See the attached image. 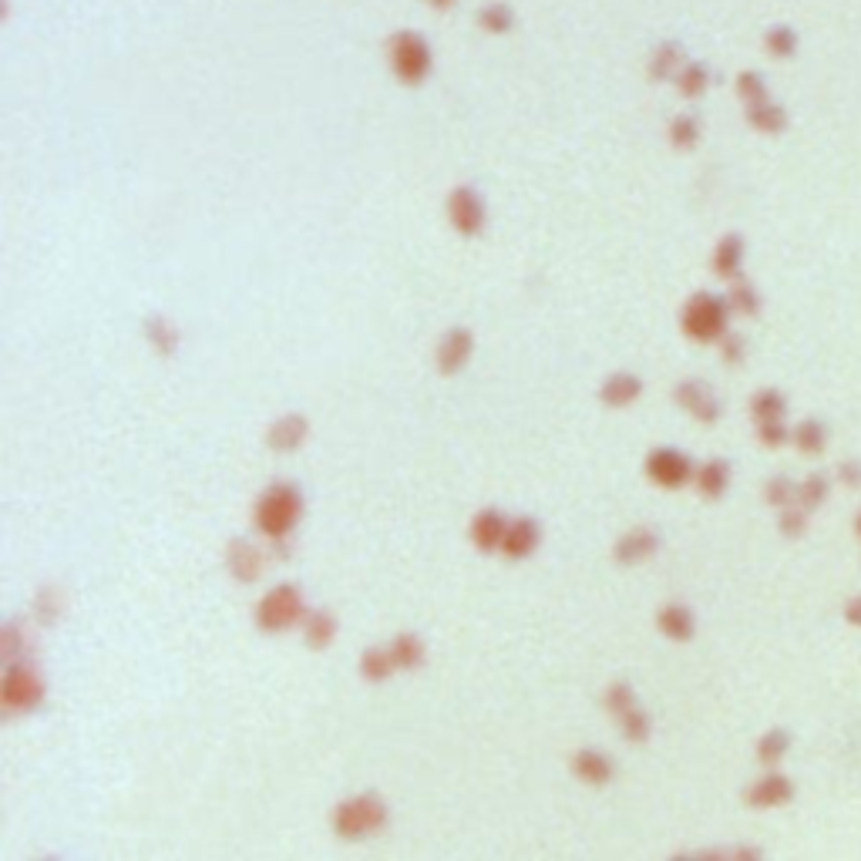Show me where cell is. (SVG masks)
I'll list each match as a JSON object with an SVG mask.
<instances>
[{"label": "cell", "instance_id": "cell-11", "mask_svg": "<svg viewBox=\"0 0 861 861\" xmlns=\"http://www.w3.org/2000/svg\"><path fill=\"white\" fill-rule=\"evenodd\" d=\"M310 438V421L303 414H280L270 428H266V448L276 451V455H290V451H300Z\"/></svg>", "mask_w": 861, "mask_h": 861}, {"label": "cell", "instance_id": "cell-18", "mask_svg": "<svg viewBox=\"0 0 861 861\" xmlns=\"http://www.w3.org/2000/svg\"><path fill=\"white\" fill-rule=\"evenodd\" d=\"M640 394H643V381L636 374H629V370H616V374H609L603 387H599V401L606 407H633L640 401Z\"/></svg>", "mask_w": 861, "mask_h": 861}, {"label": "cell", "instance_id": "cell-21", "mask_svg": "<svg viewBox=\"0 0 861 861\" xmlns=\"http://www.w3.org/2000/svg\"><path fill=\"white\" fill-rule=\"evenodd\" d=\"M357 670H360V680H367V683H387V680H391L394 673H397V666H394L391 650H387V646H367V650L360 653Z\"/></svg>", "mask_w": 861, "mask_h": 861}, {"label": "cell", "instance_id": "cell-26", "mask_svg": "<svg viewBox=\"0 0 861 861\" xmlns=\"http://www.w3.org/2000/svg\"><path fill=\"white\" fill-rule=\"evenodd\" d=\"M475 21H478L481 31H488V34H505V31H512V27H515V11H512L508 4H502V0H495V4L481 7V11L475 14Z\"/></svg>", "mask_w": 861, "mask_h": 861}, {"label": "cell", "instance_id": "cell-32", "mask_svg": "<svg viewBox=\"0 0 861 861\" xmlns=\"http://www.w3.org/2000/svg\"><path fill=\"white\" fill-rule=\"evenodd\" d=\"M727 478H730V471H727L724 461H707V465L697 471V488L703 495L717 498L727 488Z\"/></svg>", "mask_w": 861, "mask_h": 861}, {"label": "cell", "instance_id": "cell-9", "mask_svg": "<svg viewBox=\"0 0 861 861\" xmlns=\"http://www.w3.org/2000/svg\"><path fill=\"white\" fill-rule=\"evenodd\" d=\"M693 475L690 458L677 448H653L646 455V478L660 488H680Z\"/></svg>", "mask_w": 861, "mask_h": 861}, {"label": "cell", "instance_id": "cell-23", "mask_svg": "<svg viewBox=\"0 0 861 861\" xmlns=\"http://www.w3.org/2000/svg\"><path fill=\"white\" fill-rule=\"evenodd\" d=\"M683 64H687V54H683V48L680 44H673V41H666V44H660V48L653 51V58H650V78L653 81H670V78H677V74L683 71Z\"/></svg>", "mask_w": 861, "mask_h": 861}, {"label": "cell", "instance_id": "cell-14", "mask_svg": "<svg viewBox=\"0 0 861 861\" xmlns=\"http://www.w3.org/2000/svg\"><path fill=\"white\" fill-rule=\"evenodd\" d=\"M542 545V525L535 518L522 515V518H508V532L502 542V555L512 562H522Z\"/></svg>", "mask_w": 861, "mask_h": 861}, {"label": "cell", "instance_id": "cell-22", "mask_svg": "<svg viewBox=\"0 0 861 861\" xmlns=\"http://www.w3.org/2000/svg\"><path fill=\"white\" fill-rule=\"evenodd\" d=\"M656 626H660V633L666 636V640L683 643L693 636V613L680 603H666L660 613H656Z\"/></svg>", "mask_w": 861, "mask_h": 861}, {"label": "cell", "instance_id": "cell-37", "mask_svg": "<svg viewBox=\"0 0 861 861\" xmlns=\"http://www.w3.org/2000/svg\"><path fill=\"white\" fill-rule=\"evenodd\" d=\"M424 4L438 7V11H448V7H451V0H424Z\"/></svg>", "mask_w": 861, "mask_h": 861}, {"label": "cell", "instance_id": "cell-34", "mask_svg": "<svg viewBox=\"0 0 861 861\" xmlns=\"http://www.w3.org/2000/svg\"><path fill=\"white\" fill-rule=\"evenodd\" d=\"M764 48L774 54V58H791L794 48H798V37H794V31L788 24H777L767 31L764 37Z\"/></svg>", "mask_w": 861, "mask_h": 861}, {"label": "cell", "instance_id": "cell-17", "mask_svg": "<svg viewBox=\"0 0 861 861\" xmlns=\"http://www.w3.org/2000/svg\"><path fill=\"white\" fill-rule=\"evenodd\" d=\"M673 401H677L683 411H690L697 421H714L720 414L714 394H710L700 381H680L677 387H673Z\"/></svg>", "mask_w": 861, "mask_h": 861}, {"label": "cell", "instance_id": "cell-4", "mask_svg": "<svg viewBox=\"0 0 861 861\" xmlns=\"http://www.w3.org/2000/svg\"><path fill=\"white\" fill-rule=\"evenodd\" d=\"M44 677L34 663H4V677H0V707L7 717L17 714H34L44 700Z\"/></svg>", "mask_w": 861, "mask_h": 861}, {"label": "cell", "instance_id": "cell-15", "mask_svg": "<svg viewBox=\"0 0 861 861\" xmlns=\"http://www.w3.org/2000/svg\"><path fill=\"white\" fill-rule=\"evenodd\" d=\"M505 532H508V518L498 512V508H481V512L471 518L468 525V539L475 545L478 552H502V542H505Z\"/></svg>", "mask_w": 861, "mask_h": 861}, {"label": "cell", "instance_id": "cell-6", "mask_svg": "<svg viewBox=\"0 0 861 861\" xmlns=\"http://www.w3.org/2000/svg\"><path fill=\"white\" fill-rule=\"evenodd\" d=\"M680 327L690 340H717L727 330V303L714 293H693L680 313Z\"/></svg>", "mask_w": 861, "mask_h": 861}, {"label": "cell", "instance_id": "cell-2", "mask_svg": "<svg viewBox=\"0 0 861 861\" xmlns=\"http://www.w3.org/2000/svg\"><path fill=\"white\" fill-rule=\"evenodd\" d=\"M387 818H391V808H387V801L381 794L360 791L354 798H344L333 804L330 828L340 841H364L370 835H377V831L387 825Z\"/></svg>", "mask_w": 861, "mask_h": 861}, {"label": "cell", "instance_id": "cell-12", "mask_svg": "<svg viewBox=\"0 0 861 861\" xmlns=\"http://www.w3.org/2000/svg\"><path fill=\"white\" fill-rule=\"evenodd\" d=\"M569 771L576 774L582 784H589V788H606L616 777V761L606 751H599V747H582V751L572 754Z\"/></svg>", "mask_w": 861, "mask_h": 861}, {"label": "cell", "instance_id": "cell-1", "mask_svg": "<svg viewBox=\"0 0 861 861\" xmlns=\"http://www.w3.org/2000/svg\"><path fill=\"white\" fill-rule=\"evenodd\" d=\"M303 518V495L293 481H273L253 505V525L263 539L283 542Z\"/></svg>", "mask_w": 861, "mask_h": 861}, {"label": "cell", "instance_id": "cell-29", "mask_svg": "<svg viewBox=\"0 0 861 861\" xmlns=\"http://www.w3.org/2000/svg\"><path fill=\"white\" fill-rule=\"evenodd\" d=\"M616 724H619V734H623L629 744H643V740H650V714L640 710V703H636L633 710H626V714H619Z\"/></svg>", "mask_w": 861, "mask_h": 861}, {"label": "cell", "instance_id": "cell-16", "mask_svg": "<svg viewBox=\"0 0 861 861\" xmlns=\"http://www.w3.org/2000/svg\"><path fill=\"white\" fill-rule=\"evenodd\" d=\"M300 633H303L307 650H313V653L327 650L340 633L337 613H333V609H307V616H303V623H300Z\"/></svg>", "mask_w": 861, "mask_h": 861}, {"label": "cell", "instance_id": "cell-33", "mask_svg": "<svg viewBox=\"0 0 861 861\" xmlns=\"http://www.w3.org/2000/svg\"><path fill=\"white\" fill-rule=\"evenodd\" d=\"M700 138V122L693 115H677L670 122V145L673 148H693Z\"/></svg>", "mask_w": 861, "mask_h": 861}, {"label": "cell", "instance_id": "cell-25", "mask_svg": "<svg viewBox=\"0 0 861 861\" xmlns=\"http://www.w3.org/2000/svg\"><path fill=\"white\" fill-rule=\"evenodd\" d=\"M27 643H31V636H27L24 623L21 619H11V623L4 626V633H0V656H4V663L27 660Z\"/></svg>", "mask_w": 861, "mask_h": 861}, {"label": "cell", "instance_id": "cell-10", "mask_svg": "<svg viewBox=\"0 0 861 861\" xmlns=\"http://www.w3.org/2000/svg\"><path fill=\"white\" fill-rule=\"evenodd\" d=\"M471 354H475V337H471L468 327H451L444 337L438 340V350H434V364H438L441 377H455L458 370L468 367Z\"/></svg>", "mask_w": 861, "mask_h": 861}, {"label": "cell", "instance_id": "cell-35", "mask_svg": "<svg viewBox=\"0 0 861 861\" xmlns=\"http://www.w3.org/2000/svg\"><path fill=\"white\" fill-rule=\"evenodd\" d=\"M730 307H737L740 313H754L757 310V293L751 290V286L737 283L734 290H730Z\"/></svg>", "mask_w": 861, "mask_h": 861}, {"label": "cell", "instance_id": "cell-28", "mask_svg": "<svg viewBox=\"0 0 861 861\" xmlns=\"http://www.w3.org/2000/svg\"><path fill=\"white\" fill-rule=\"evenodd\" d=\"M636 703H640V700H636V690H633V683H629V680L606 683V690H603V707H606L613 717L626 714V710H633Z\"/></svg>", "mask_w": 861, "mask_h": 861}, {"label": "cell", "instance_id": "cell-27", "mask_svg": "<svg viewBox=\"0 0 861 861\" xmlns=\"http://www.w3.org/2000/svg\"><path fill=\"white\" fill-rule=\"evenodd\" d=\"M61 613H64V592L58 586L37 589V596H34V619L37 623L51 626V623H58Z\"/></svg>", "mask_w": 861, "mask_h": 861}, {"label": "cell", "instance_id": "cell-30", "mask_svg": "<svg viewBox=\"0 0 861 861\" xmlns=\"http://www.w3.org/2000/svg\"><path fill=\"white\" fill-rule=\"evenodd\" d=\"M673 81H677V88H680L683 98H700L703 91H707L710 74H707V68H703V64L690 61V64H683V71H680Z\"/></svg>", "mask_w": 861, "mask_h": 861}, {"label": "cell", "instance_id": "cell-20", "mask_svg": "<svg viewBox=\"0 0 861 861\" xmlns=\"http://www.w3.org/2000/svg\"><path fill=\"white\" fill-rule=\"evenodd\" d=\"M387 650H391L394 666L404 673L421 670L424 660H428V643H424L418 633H397L394 640L387 643Z\"/></svg>", "mask_w": 861, "mask_h": 861}, {"label": "cell", "instance_id": "cell-5", "mask_svg": "<svg viewBox=\"0 0 861 861\" xmlns=\"http://www.w3.org/2000/svg\"><path fill=\"white\" fill-rule=\"evenodd\" d=\"M387 58H391V71L401 85L418 88L431 74V44L424 41L418 31H397L387 41Z\"/></svg>", "mask_w": 861, "mask_h": 861}, {"label": "cell", "instance_id": "cell-7", "mask_svg": "<svg viewBox=\"0 0 861 861\" xmlns=\"http://www.w3.org/2000/svg\"><path fill=\"white\" fill-rule=\"evenodd\" d=\"M444 212H448V222L458 236H478L488 219L485 202H481L475 185H455V189L448 192V206H444Z\"/></svg>", "mask_w": 861, "mask_h": 861}, {"label": "cell", "instance_id": "cell-3", "mask_svg": "<svg viewBox=\"0 0 861 861\" xmlns=\"http://www.w3.org/2000/svg\"><path fill=\"white\" fill-rule=\"evenodd\" d=\"M303 616H307V599H303V589L296 586V582H280V586H273L256 603V613H253L259 633H286V629L300 626Z\"/></svg>", "mask_w": 861, "mask_h": 861}, {"label": "cell", "instance_id": "cell-31", "mask_svg": "<svg viewBox=\"0 0 861 861\" xmlns=\"http://www.w3.org/2000/svg\"><path fill=\"white\" fill-rule=\"evenodd\" d=\"M747 122H751L754 128H761V132H777V128L784 125V111L764 98V101L747 105Z\"/></svg>", "mask_w": 861, "mask_h": 861}, {"label": "cell", "instance_id": "cell-24", "mask_svg": "<svg viewBox=\"0 0 861 861\" xmlns=\"http://www.w3.org/2000/svg\"><path fill=\"white\" fill-rule=\"evenodd\" d=\"M740 256H744V243L740 236H724L714 249V273L724 276V280H734L740 273Z\"/></svg>", "mask_w": 861, "mask_h": 861}, {"label": "cell", "instance_id": "cell-13", "mask_svg": "<svg viewBox=\"0 0 861 861\" xmlns=\"http://www.w3.org/2000/svg\"><path fill=\"white\" fill-rule=\"evenodd\" d=\"M656 549H660V535H656L653 529H646V525H640V529H629V532L619 535L609 555H613L616 566L629 569V566H636V562L650 559Z\"/></svg>", "mask_w": 861, "mask_h": 861}, {"label": "cell", "instance_id": "cell-8", "mask_svg": "<svg viewBox=\"0 0 861 861\" xmlns=\"http://www.w3.org/2000/svg\"><path fill=\"white\" fill-rule=\"evenodd\" d=\"M222 562H226L229 576H233L236 582H243V586H253V582L263 579V572H266V552L259 549L253 539H246V535H233V539L226 542V555H222Z\"/></svg>", "mask_w": 861, "mask_h": 861}, {"label": "cell", "instance_id": "cell-19", "mask_svg": "<svg viewBox=\"0 0 861 861\" xmlns=\"http://www.w3.org/2000/svg\"><path fill=\"white\" fill-rule=\"evenodd\" d=\"M142 330H145L148 347H152L155 354H159V357H175V350H179V344H182V333H179V327H175L169 317H162V313H148L145 323H142Z\"/></svg>", "mask_w": 861, "mask_h": 861}, {"label": "cell", "instance_id": "cell-36", "mask_svg": "<svg viewBox=\"0 0 861 861\" xmlns=\"http://www.w3.org/2000/svg\"><path fill=\"white\" fill-rule=\"evenodd\" d=\"M737 354H740V344H737V340H734V337H730V340H724V357H730V360H734Z\"/></svg>", "mask_w": 861, "mask_h": 861}]
</instances>
